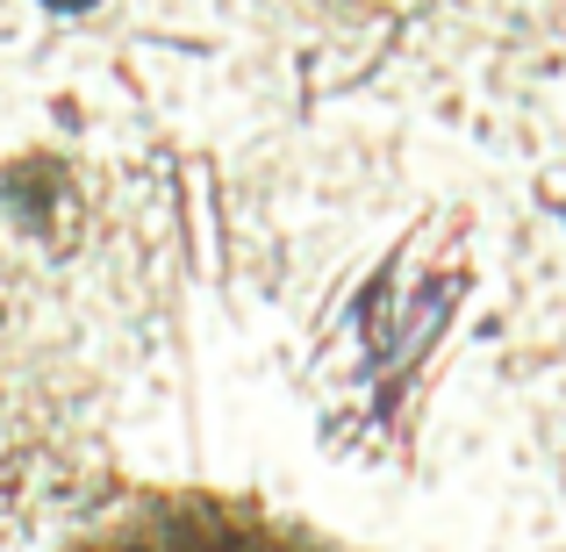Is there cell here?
Segmentation results:
<instances>
[{"label": "cell", "mask_w": 566, "mask_h": 552, "mask_svg": "<svg viewBox=\"0 0 566 552\" xmlns=\"http://www.w3.org/2000/svg\"><path fill=\"white\" fill-rule=\"evenodd\" d=\"M72 552H331L302 524L259 517L222 496H151L101 517Z\"/></svg>", "instance_id": "obj_1"}]
</instances>
